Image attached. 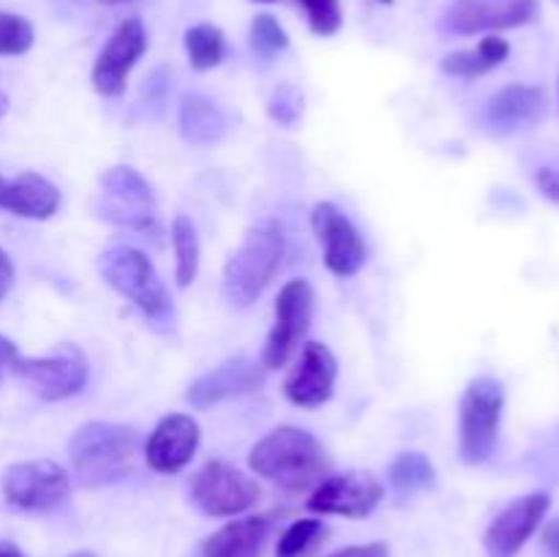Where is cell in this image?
<instances>
[{
  "instance_id": "7bdbcfd3",
  "label": "cell",
  "mask_w": 559,
  "mask_h": 557,
  "mask_svg": "<svg viewBox=\"0 0 559 557\" xmlns=\"http://www.w3.org/2000/svg\"><path fill=\"white\" fill-rule=\"evenodd\" d=\"M557 3H559V0H557Z\"/></svg>"
},
{
  "instance_id": "4fadbf2b",
  "label": "cell",
  "mask_w": 559,
  "mask_h": 557,
  "mask_svg": "<svg viewBox=\"0 0 559 557\" xmlns=\"http://www.w3.org/2000/svg\"><path fill=\"white\" fill-rule=\"evenodd\" d=\"M147 49V33L136 16L123 20L115 27L112 36L107 38V44L98 52L96 63H93L91 82L96 87L98 96L115 98L126 91V80H129L131 69L136 66V60L145 55Z\"/></svg>"
},
{
  "instance_id": "d6986e66",
  "label": "cell",
  "mask_w": 559,
  "mask_h": 557,
  "mask_svg": "<svg viewBox=\"0 0 559 557\" xmlns=\"http://www.w3.org/2000/svg\"><path fill=\"white\" fill-rule=\"evenodd\" d=\"M546 93L535 85H508L497 91L484 107V126L491 134H516L519 129L540 123L546 118Z\"/></svg>"
},
{
  "instance_id": "1f68e13d",
  "label": "cell",
  "mask_w": 559,
  "mask_h": 557,
  "mask_svg": "<svg viewBox=\"0 0 559 557\" xmlns=\"http://www.w3.org/2000/svg\"><path fill=\"white\" fill-rule=\"evenodd\" d=\"M535 183H538L540 194H544L546 200H551L555 205H559V162L538 167V173H535Z\"/></svg>"
},
{
  "instance_id": "5b68a950",
  "label": "cell",
  "mask_w": 559,
  "mask_h": 557,
  "mask_svg": "<svg viewBox=\"0 0 559 557\" xmlns=\"http://www.w3.org/2000/svg\"><path fill=\"white\" fill-rule=\"evenodd\" d=\"M93 211L104 222L134 229L145 238L162 235L156 197H153L151 183L134 167H112L102 175V191H98Z\"/></svg>"
},
{
  "instance_id": "30bf717a",
  "label": "cell",
  "mask_w": 559,
  "mask_h": 557,
  "mask_svg": "<svg viewBox=\"0 0 559 557\" xmlns=\"http://www.w3.org/2000/svg\"><path fill=\"white\" fill-rule=\"evenodd\" d=\"M311 229L322 244V260L325 268L338 278H349L366 265V240L360 229L338 211L333 202H317L311 208Z\"/></svg>"
},
{
  "instance_id": "ac0fdd59",
  "label": "cell",
  "mask_w": 559,
  "mask_h": 557,
  "mask_svg": "<svg viewBox=\"0 0 559 557\" xmlns=\"http://www.w3.org/2000/svg\"><path fill=\"white\" fill-rule=\"evenodd\" d=\"M262 380H265V366L251 360L249 355H235V358L218 364L216 369L197 377L186 391V402L197 410H205L211 404L257 391Z\"/></svg>"
},
{
  "instance_id": "ffe728a7",
  "label": "cell",
  "mask_w": 559,
  "mask_h": 557,
  "mask_svg": "<svg viewBox=\"0 0 559 557\" xmlns=\"http://www.w3.org/2000/svg\"><path fill=\"white\" fill-rule=\"evenodd\" d=\"M60 208V191L52 180L38 173H20L16 178H0V211L20 218H49Z\"/></svg>"
},
{
  "instance_id": "2e32d148",
  "label": "cell",
  "mask_w": 559,
  "mask_h": 557,
  "mask_svg": "<svg viewBox=\"0 0 559 557\" xmlns=\"http://www.w3.org/2000/svg\"><path fill=\"white\" fill-rule=\"evenodd\" d=\"M336 377L338 364L331 347L322 342H306L298 364L289 369L287 380H284V396L295 407L314 410L333 396Z\"/></svg>"
},
{
  "instance_id": "603a6c76",
  "label": "cell",
  "mask_w": 559,
  "mask_h": 557,
  "mask_svg": "<svg viewBox=\"0 0 559 557\" xmlns=\"http://www.w3.org/2000/svg\"><path fill=\"white\" fill-rule=\"evenodd\" d=\"M508 55H511V44L500 36H486L480 38V44L475 49H459L442 58V71L451 76H464V80H473V76L489 74L491 69H497L500 63H506Z\"/></svg>"
},
{
  "instance_id": "8992f818",
  "label": "cell",
  "mask_w": 559,
  "mask_h": 557,
  "mask_svg": "<svg viewBox=\"0 0 559 557\" xmlns=\"http://www.w3.org/2000/svg\"><path fill=\"white\" fill-rule=\"evenodd\" d=\"M506 388L495 377H475L459 404V453L467 464L491 459L500 437Z\"/></svg>"
},
{
  "instance_id": "277c9868",
  "label": "cell",
  "mask_w": 559,
  "mask_h": 557,
  "mask_svg": "<svg viewBox=\"0 0 559 557\" xmlns=\"http://www.w3.org/2000/svg\"><path fill=\"white\" fill-rule=\"evenodd\" d=\"M98 273L112 289L129 298L151 320L164 322L173 317V298L158 278L153 262L131 246H115L98 257Z\"/></svg>"
},
{
  "instance_id": "d6a6232c",
  "label": "cell",
  "mask_w": 559,
  "mask_h": 557,
  "mask_svg": "<svg viewBox=\"0 0 559 557\" xmlns=\"http://www.w3.org/2000/svg\"><path fill=\"white\" fill-rule=\"evenodd\" d=\"M331 557H391V549L382 541H374V544H360V546H347V549L333 552Z\"/></svg>"
},
{
  "instance_id": "f35d334b",
  "label": "cell",
  "mask_w": 559,
  "mask_h": 557,
  "mask_svg": "<svg viewBox=\"0 0 559 557\" xmlns=\"http://www.w3.org/2000/svg\"><path fill=\"white\" fill-rule=\"evenodd\" d=\"M102 3H107V5H120V3H131V0H102Z\"/></svg>"
},
{
  "instance_id": "74e56055",
  "label": "cell",
  "mask_w": 559,
  "mask_h": 557,
  "mask_svg": "<svg viewBox=\"0 0 559 557\" xmlns=\"http://www.w3.org/2000/svg\"><path fill=\"white\" fill-rule=\"evenodd\" d=\"M5 112H9V96H5V93L0 91V118H3Z\"/></svg>"
},
{
  "instance_id": "60d3db41",
  "label": "cell",
  "mask_w": 559,
  "mask_h": 557,
  "mask_svg": "<svg viewBox=\"0 0 559 557\" xmlns=\"http://www.w3.org/2000/svg\"><path fill=\"white\" fill-rule=\"evenodd\" d=\"M380 3H388V5H391V3H393V0H380Z\"/></svg>"
},
{
  "instance_id": "5bb4252c",
  "label": "cell",
  "mask_w": 559,
  "mask_h": 557,
  "mask_svg": "<svg viewBox=\"0 0 559 557\" xmlns=\"http://www.w3.org/2000/svg\"><path fill=\"white\" fill-rule=\"evenodd\" d=\"M11 371L31 382L33 391L47 402L76 396L91 377L87 360L74 347H63L60 353L44 355V358H22L20 355Z\"/></svg>"
},
{
  "instance_id": "9c48e42d",
  "label": "cell",
  "mask_w": 559,
  "mask_h": 557,
  "mask_svg": "<svg viewBox=\"0 0 559 557\" xmlns=\"http://www.w3.org/2000/svg\"><path fill=\"white\" fill-rule=\"evenodd\" d=\"M71 491L69 473L52 459L16 462L3 473V497L9 506L31 513H47L63 506Z\"/></svg>"
},
{
  "instance_id": "4316f807",
  "label": "cell",
  "mask_w": 559,
  "mask_h": 557,
  "mask_svg": "<svg viewBox=\"0 0 559 557\" xmlns=\"http://www.w3.org/2000/svg\"><path fill=\"white\" fill-rule=\"evenodd\" d=\"M325 522H320V519H298L278 538L276 557H309L325 541Z\"/></svg>"
},
{
  "instance_id": "8fae6325",
  "label": "cell",
  "mask_w": 559,
  "mask_h": 557,
  "mask_svg": "<svg viewBox=\"0 0 559 557\" xmlns=\"http://www.w3.org/2000/svg\"><path fill=\"white\" fill-rule=\"evenodd\" d=\"M538 0H453L442 16V31L451 36L508 31L538 20Z\"/></svg>"
},
{
  "instance_id": "e0dca14e",
  "label": "cell",
  "mask_w": 559,
  "mask_h": 557,
  "mask_svg": "<svg viewBox=\"0 0 559 557\" xmlns=\"http://www.w3.org/2000/svg\"><path fill=\"white\" fill-rule=\"evenodd\" d=\"M200 424L186 413H173L156 424L151 437L145 440V462L153 473L175 475L189 467L200 448Z\"/></svg>"
},
{
  "instance_id": "ba28073f",
  "label": "cell",
  "mask_w": 559,
  "mask_h": 557,
  "mask_svg": "<svg viewBox=\"0 0 559 557\" xmlns=\"http://www.w3.org/2000/svg\"><path fill=\"white\" fill-rule=\"evenodd\" d=\"M314 287L306 278H289L276 298V317L262 347V366L265 369H282L289 364L295 349L300 347L309 333L311 317H314Z\"/></svg>"
},
{
  "instance_id": "7402d4cb",
  "label": "cell",
  "mask_w": 559,
  "mask_h": 557,
  "mask_svg": "<svg viewBox=\"0 0 559 557\" xmlns=\"http://www.w3.org/2000/svg\"><path fill=\"white\" fill-rule=\"evenodd\" d=\"M180 134L191 145H216L224 140L229 129V120L218 104L202 93H186L180 98V112H178Z\"/></svg>"
},
{
  "instance_id": "f546056e",
  "label": "cell",
  "mask_w": 559,
  "mask_h": 557,
  "mask_svg": "<svg viewBox=\"0 0 559 557\" xmlns=\"http://www.w3.org/2000/svg\"><path fill=\"white\" fill-rule=\"evenodd\" d=\"M309 16V27L317 36H333L342 27V3L338 0H298Z\"/></svg>"
},
{
  "instance_id": "8d00e7d4",
  "label": "cell",
  "mask_w": 559,
  "mask_h": 557,
  "mask_svg": "<svg viewBox=\"0 0 559 557\" xmlns=\"http://www.w3.org/2000/svg\"><path fill=\"white\" fill-rule=\"evenodd\" d=\"M0 557H25V555H22L20 546L11 544V541H0Z\"/></svg>"
},
{
  "instance_id": "52a82bcc",
  "label": "cell",
  "mask_w": 559,
  "mask_h": 557,
  "mask_svg": "<svg viewBox=\"0 0 559 557\" xmlns=\"http://www.w3.org/2000/svg\"><path fill=\"white\" fill-rule=\"evenodd\" d=\"M191 500L205 517H238L260 500V484L229 462L211 459L191 478Z\"/></svg>"
},
{
  "instance_id": "f1b7e54d",
  "label": "cell",
  "mask_w": 559,
  "mask_h": 557,
  "mask_svg": "<svg viewBox=\"0 0 559 557\" xmlns=\"http://www.w3.org/2000/svg\"><path fill=\"white\" fill-rule=\"evenodd\" d=\"M33 25L20 14L0 11V55H25L33 47Z\"/></svg>"
},
{
  "instance_id": "cb8c5ba5",
  "label": "cell",
  "mask_w": 559,
  "mask_h": 557,
  "mask_svg": "<svg viewBox=\"0 0 559 557\" xmlns=\"http://www.w3.org/2000/svg\"><path fill=\"white\" fill-rule=\"evenodd\" d=\"M388 481H391V489L399 497H415L435 486L437 470L426 453L404 451L393 459L391 470H388Z\"/></svg>"
},
{
  "instance_id": "7a4b0ae2",
  "label": "cell",
  "mask_w": 559,
  "mask_h": 557,
  "mask_svg": "<svg viewBox=\"0 0 559 557\" xmlns=\"http://www.w3.org/2000/svg\"><path fill=\"white\" fill-rule=\"evenodd\" d=\"M140 431L112 420L80 426L69 442V462L82 486H107L134 473L140 459Z\"/></svg>"
},
{
  "instance_id": "836d02e7",
  "label": "cell",
  "mask_w": 559,
  "mask_h": 557,
  "mask_svg": "<svg viewBox=\"0 0 559 557\" xmlns=\"http://www.w3.org/2000/svg\"><path fill=\"white\" fill-rule=\"evenodd\" d=\"M16 358H20V353H16V344L0 333V382H3L5 371H11V366H14Z\"/></svg>"
},
{
  "instance_id": "e575fe53",
  "label": "cell",
  "mask_w": 559,
  "mask_h": 557,
  "mask_svg": "<svg viewBox=\"0 0 559 557\" xmlns=\"http://www.w3.org/2000/svg\"><path fill=\"white\" fill-rule=\"evenodd\" d=\"M540 544H544L546 555L559 557V517L551 519L544 528V535H540Z\"/></svg>"
},
{
  "instance_id": "9a60e30c",
  "label": "cell",
  "mask_w": 559,
  "mask_h": 557,
  "mask_svg": "<svg viewBox=\"0 0 559 557\" xmlns=\"http://www.w3.org/2000/svg\"><path fill=\"white\" fill-rule=\"evenodd\" d=\"M549 506H551L549 491H533V495L519 497V500H513L511 506L502 508L484 535L486 555L516 557L519 552H522V546L530 541V535L540 528Z\"/></svg>"
},
{
  "instance_id": "7c38bea8",
  "label": "cell",
  "mask_w": 559,
  "mask_h": 557,
  "mask_svg": "<svg viewBox=\"0 0 559 557\" xmlns=\"http://www.w3.org/2000/svg\"><path fill=\"white\" fill-rule=\"evenodd\" d=\"M382 495H385V486L377 481V475L364 473V470H349V473L322 478L311 489L306 506L322 517L364 519L380 506Z\"/></svg>"
},
{
  "instance_id": "b9f144b4",
  "label": "cell",
  "mask_w": 559,
  "mask_h": 557,
  "mask_svg": "<svg viewBox=\"0 0 559 557\" xmlns=\"http://www.w3.org/2000/svg\"><path fill=\"white\" fill-rule=\"evenodd\" d=\"M260 3H273V0H260Z\"/></svg>"
},
{
  "instance_id": "83f0119b",
  "label": "cell",
  "mask_w": 559,
  "mask_h": 557,
  "mask_svg": "<svg viewBox=\"0 0 559 557\" xmlns=\"http://www.w3.org/2000/svg\"><path fill=\"white\" fill-rule=\"evenodd\" d=\"M249 44H251V52L262 60H271L276 58L278 52L289 47V36L278 20L273 14H257L251 20L249 27Z\"/></svg>"
},
{
  "instance_id": "ab89813d",
  "label": "cell",
  "mask_w": 559,
  "mask_h": 557,
  "mask_svg": "<svg viewBox=\"0 0 559 557\" xmlns=\"http://www.w3.org/2000/svg\"><path fill=\"white\" fill-rule=\"evenodd\" d=\"M71 557H96V555H93V552H76V555H71Z\"/></svg>"
},
{
  "instance_id": "d4e9b609",
  "label": "cell",
  "mask_w": 559,
  "mask_h": 557,
  "mask_svg": "<svg viewBox=\"0 0 559 557\" xmlns=\"http://www.w3.org/2000/svg\"><path fill=\"white\" fill-rule=\"evenodd\" d=\"M175 249V282L178 287H189L200 273V235H197L194 222L186 213H178L169 227Z\"/></svg>"
},
{
  "instance_id": "6da1fadb",
  "label": "cell",
  "mask_w": 559,
  "mask_h": 557,
  "mask_svg": "<svg viewBox=\"0 0 559 557\" xmlns=\"http://www.w3.org/2000/svg\"><path fill=\"white\" fill-rule=\"evenodd\" d=\"M249 467L284 491L314 489L328 478L331 459L325 446L300 426H276L249 453Z\"/></svg>"
},
{
  "instance_id": "484cf974",
  "label": "cell",
  "mask_w": 559,
  "mask_h": 557,
  "mask_svg": "<svg viewBox=\"0 0 559 557\" xmlns=\"http://www.w3.org/2000/svg\"><path fill=\"white\" fill-rule=\"evenodd\" d=\"M186 52H189L191 66L197 71L216 69L227 55V38H224L222 27L211 25V22H200V25L186 31Z\"/></svg>"
},
{
  "instance_id": "d590c367",
  "label": "cell",
  "mask_w": 559,
  "mask_h": 557,
  "mask_svg": "<svg viewBox=\"0 0 559 557\" xmlns=\"http://www.w3.org/2000/svg\"><path fill=\"white\" fill-rule=\"evenodd\" d=\"M11 284H14V262H11V257L0 249V300L9 295Z\"/></svg>"
},
{
  "instance_id": "44dd1931",
  "label": "cell",
  "mask_w": 559,
  "mask_h": 557,
  "mask_svg": "<svg viewBox=\"0 0 559 557\" xmlns=\"http://www.w3.org/2000/svg\"><path fill=\"white\" fill-rule=\"evenodd\" d=\"M271 530L273 519L265 513L233 519L222 530L207 535L202 544V557H262Z\"/></svg>"
},
{
  "instance_id": "4dcf8cb0",
  "label": "cell",
  "mask_w": 559,
  "mask_h": 557,
  "mask_svg": "<svg viewBox=\"0 0 559 557\" xmlns=\"http://www.w3.org/2000/svg\"><path fill=\"white\" fill-rule=\"evenodd\" d=\"M267 115L282 126L298 123L300 115H304V96H300L298 87L289 85V82L278 85L267 102Z\"/></svg>"
},
{
  "instance_id": "3957f363",
  "label": "cell",
  "mask_w": 559,
  "mask_h": 557,
  "mask_svg": "<svg viewBox=\"0 0 559 557\" xmlns=\"http://www.w3.org/2000/svg\"><path fill=\"white\" fill-rule=\"evenodd\" d=\"M287 254V240L278 224L262 222L246 233L224 265V298L233 306H251L276 278Z\"/></svg>"
}]
</instances>
